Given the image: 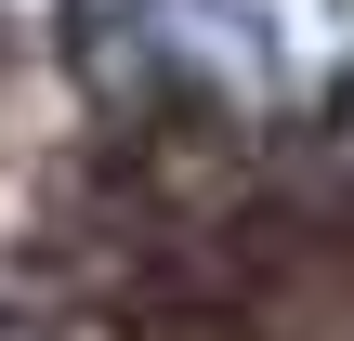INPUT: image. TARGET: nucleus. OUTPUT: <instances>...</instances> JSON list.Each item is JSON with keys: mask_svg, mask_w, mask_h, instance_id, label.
<instances>
[{"mask_svg": "<svg viewBox=\"0 0 354 341\" xmlns=\"http://www.w3.org/2000/svg\"><path fill=\"white\" fill-rule=\"evenodd\" d=\"M315 131H328V158H354V53H342V79H328V105H315Z\"/></svg>", "mask_w": 354, "mask_h": 341, "instance_id": "1", "label": "nucleus"}]
</instances>
